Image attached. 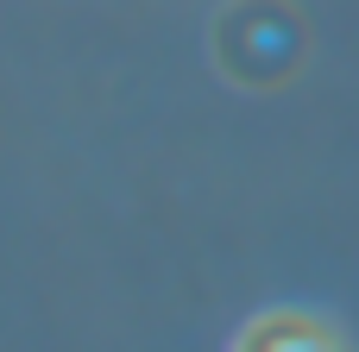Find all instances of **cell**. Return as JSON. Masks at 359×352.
<instances>
[{
  "label": "cell",
  "instance_id": "obj_2",
  "mask_svg": "<svg viewBox=\"0 0 359 352\" xmlns=\"http://www.w3.org/2000/svg\"><path fill=\"white\" fill-rule=\"evenodd\" d=\"M227 352H359L353 334L316 309H259Z\"/></svg>",
  "mask_w": 359,
  "mask_h": 352
},
{
  "label": "cell",
  "instance_id": "obj_1",
  "mask_svg": "<svg viewBox=\"0 0 359 352\" xmlns=\"http://www.w3.org/2000/svg\"><path fill=\"white\" fill-rule=\"evenodd\" d=\"M215 69L246 94H278L309 69V19L290 0H227L208 25Z\"/></svg>",
  "mask_w": 359,
  "mask_h": 352
}]
</instances>
